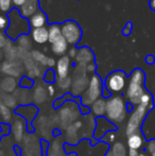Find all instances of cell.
I'll list each match as a JSON object with an SVG mask.
<instances>
[{
  "label": "cell",
  "instance_id": "7402d4cb",
  "mask_svg": "<svg viewBox=\"0 0 155 156\" xmlns=\"http://www.w3.org/2000/svg\"><path fill=\"white\" fill-rule=\"evenodd\" d=\"M89 108H90V114L95 117H103V116H105L106 113V99H98L96 102L93 103V105Z\"/></svg>",
  "mask_w": 155,
  "mask_h": 156
},
{
  "label": "cell",
  "instance_id": "d590c367",
  "mask_svg": "<svg viewBox=\"0 0 155 156\" xmlns=\"http://www.w3.org/2000/svg\"><path fill=\"white\" fill-rule=\"evenodd\" d=\"M9 26H10V18H9V16L0 13V32L5 33Z\"/></svg>",
  "mask_w": 155,
  "mask_h": 156
},
{
  "label": "cell",
  "instance_id": "f5cc1de1",
  "mask_svg": "<svg viewBox=\"0 0 155 156\" xmlns=\"http://www.w3.org/2000/svg\"><path fill=\"white\" fill-rule=\"evenodd\" d=\"M138 156H148L147 154H146V153H139V155Z\"/></svg>",
  "mask_w": 155,
  "mask_h": 156
},
{
  "label": "cell",
  "instance_id": "f546056e",
  "mask_svg": "<svg viewBox=\"0 0 155 156\" xmlns=\"http://www.w3.org/2000/svg\"><path fill=\"white\" fill-rule=\"evenodd\" d=\"M1 88L5 94H10V93L15 91V88H16V82H15L14 78L8 76V78L4 79L3 82H2V84H1Z\"/></svg>",
  "mask_w": 155,
  "mask_h": 156
},
{
  "label": "cell",
  "instance_id": "e0dca14e",
  "mask_svg": "<svg viewBox=\"0 0 155 156\" xmlns=\"http://www.w3.org/2000/svg\"><path fill=\"white\" fill-rule=\"evenodd\" d=\"M38 10H39L38 0H26L25 4L20 9H18L21 16L27 19H29L31 16H33Z\"/></svg>",
  "mask_w": 155,
  "mask_h": 156
},
{
  "label": "cell",
  "instance_id": "ab89813d",
  "mask_svg": "<svg viewBox=\"0 0 155 156\" xmlns=\"http://www.w3.org/2000/svg\"><path fill=\"white\" fill-rule=\"evenodd\" d=\"M33 58L36 61V62H38L39 64H41V65H46L47 66V62H48V58L46 55H44L43 53H41V52H33Z\"/></svg>",
  "mask_w": 155,
  "mask_h": 156
},
{
  "label": "cell",
  "instance_id": "277c9868",
  "mask_svg": "<svg viewBox=\"0 0 155 156\" xmlns=\"http://www.w3.org/2000/svg\"><path fill=\"white\" fill-rule=\"evenodd\" d=\"M58 115L60 118V129L62 131H65L69 125L80 119L81 115H82L81 105H79L77 101L72 100V99L67 100L58 108Z\"/></svg>",
  "mask_w": 155,
  "mask_h": 156
},
{
  "label": "cell",
  "instance_id": "7bdbcfd3",
  "mask_svg": "<svg viewBox=\"0 0 155 156\" xmlns=\"http://www.w3.org/2000/svg\"><path fill=\"white\" fill-rule=\"evenodd\" d=\"M47 93H48V96L51 98V97H53V96H55V93H56V90H55V87L53 86L52 84H48L47 85Z\"/></svg>",
  "mask_w": 155,
  "mask_h": 156
},
{
  "label": "cell",
  "instance_id": "60d3db41",
  "mask_svg": "<svg viewBox=\"0 0 155 156\" xmlns=\"http://www.w3.org/2000/svg\"><path fill=\"white\" fill-rule=\"evenodd\" d=\"M132 31H133L132 21H128V23H126V25L124 26V28L122 29V34H123L124 36H129V35H131Z\"/></svg>",
  "mask_w": 155,
  "mask_h": 156
},
{
  "label": "cell",
  "instance_id": "db71d44e",
  "mask_svg": "<svg viewBox=\"0 0 155 156\" xmlns=\"http://www.w3.org/2000/svg\"><path fill=\"white\" fill-rule=\"evenodd\" d=\"M69 156H75V155H73V154H70V155H69Z\"/></svg>",
  "mask_w": 155,
  "mask_h": 156
},
{
  "label": "cell",
  "instance_id": "8d00e7d4",
  "mask_svg": "<svg viewBox=\"0 0 155 156\" xmlns=\"http://www.w3.org/2000/svg\"><path fill=\"white\" fill-rule=\"evenodd\" d=\"M19 85H20L21 88H26V89H30L34 86V80L31 78H29L28 76H23L19 82Z\"/></svg>",
  "mask_w": 155,
  "mask_h": 156
},
{
  "label": "cell",
  "instance_id": "6da1fadb",
  "mask_svg": "<svg viewBox=\"0 0 155 156\" xmlns=\"http://www.w3.org/2000/svg\"><path fill=\"white\" fill-rule=\"evenodd\" d=\"M145 82L146 74L143 70L140 68H135L129 76L126 85L125 98L129 104L133 105L134 107L139 105L141 98L147 91V89L145 88Z\"/></svg>",
  "mask_w": 155,
  "mask_h": 156
},
{
  "label": "cell",
  "instance_id": "ffe728a7",
  "mask_svg": "<svg viewBox=\"0 0 155 156\" xmlns=\"http://www.w3.org/2000/svg\"><path fill=\"white\" fill-rule=\"evenodd\" d=\"M76 61L79 65H88V64L93 62V53L87 47H82L77 52L76 55Z\"/></svg>",
  "mask_w": 155,
  "mask_h": 156
},
{
  "label": "cell",
  "instance_id": "f1b7e54d",
  "mask_svg": "<svg viewBox=\"0 0 155 156\" xmlns=\"http://www.w3.org/2000/svg\"><path fill=\"white\" fill-rule=\"evenodd\" d=\"M0 117L1 119L3 120L4 123L8 124L9 122L13 121V113H12V109L9 108L8 106L3 104V103L0 102Z\"/></svg>",
  "mask_w": 155,
  "mask_h": 156
},
{
  "label": "cell",
  "instance_id": "4dcf8cb0",
  "mask_svg": "<svg viewBox=\"0 0 155 156\" xmlns=\"http://www.w3.org/2000/svg\"><path fill=\"white\" fill-rule=\"evenodd\" d=\"M2 72L8 74V76H11L13 78V76H18L20 74L21 70L17 66L13 65V64L4 63L3 66H2Z\"/></svg>",
  "mask_w": 155,
  "mask_h": 156
},
{
  "label": "cell",
  "instance_id": "52a82bcc",
  "mask_svg": "<svg viewBox=\"0 0 155 156\" xmlns=\"http://www.w3.org/2000/svg\"><path fill=\"white\" fill-rule=\"evenodd\" d=\"M20 156H43L41 140L35 134H26L20 142Z\"/></svg>",
  "mask_w": 155,
  "mask_h": 156
},
{
  "label": "cell",
  "instance_id": "7a4b0ae2",
  "mask_svg": "<svg viewBox=\"0 0 155 156\" xmlns=\"http://www.w3.org/2000/svg\"><path fill=\"white\" fill-rule=\"evenodd\" d=\"M128 112V104L121 96H112L106 100L105 118L113 124L122 123L126 118Z\"/></svg>",
  "mask_w": 155,
  "mask_h": 156
},
{
  "label": "cell",
  "instance_id": "1f68e13d",
  "mask_svg": "<svg viewBox=\"0 0 155 156\" xmlns=\"http://www.w3.org/2000/svg\"><path fill=\"white\" fill-rule=\"evenodd\" d=\"M56 84H58V88L63 91H68L69 89L71 88V84H72V80H71L70 76H67V78L64 79H60V78H56Z\"/></svg>",
  "mask_w": 155,
  "mask_h": 156
},
{
  "label": "cell",
  "instance_id": "bcb514c9",
  "mask_svg": "<svg viewBox=\"0 0 155 156\" xmlns=\"http://www.w3.org/2000/svg\"><path fill=\"white\" fill-rule=\"evenodd\" d=\"M145 61H146V63H147V64L152 65V64L155 63V58H154V55H152V54H148V55L146 56Z\"/></svg>",
  "mask_w": 155,
  "mask_h": 156
},
{
  "label": "cell",
  "instance_id": "74e56055",
  "mask_svg": "<svg viewBox=\"0 0 155 156\" xmlns=\"http://www.w3.org/2000/svg\"><path fill=\"white\" fill-rule=\"evenodd\" d=\"M44 80H45V82L49 83V84L54 83L56 81V72H54V70H52L51 68H50V69H48L47 71L45 72Z\"/></svg>",
  "mask_w": 155,
  "mask_h": 156
},
{
  "label": "cell",
  "instance_id": "44dd1931",
  "mask_svg": "<svg viewBox=\"0 0 155 156\" xmlns=\"http://www.w3.org/2000/svg\"><path fill=\"white\" fill-rule=\"evenodd\" d=\"M32 38L35 43L39 45H44L47 41H49V30L47 27L38 28V29H32L31 30Z\"/></svg>",
  "mask_w": 155,
  "mask_h": 156
},
{
  "label": "cell",
  "instance_id": "7dc6e473",
  "mask_svg": "<svg viewBox=\"0 0 155 156\" xmlns=\"http://www.w3.org/2000/svg\"><path fill=\"white\" fill-rule=\"evenodd\" d=\"M56 65V63H55V61L53 60V58H48V62H47V66H49L50 68H52L53 66H55Z\"/></svg>",
  "mask_w": 155,
  "mask_h": 156
},
{
  "label": "cell",
  "instance_id": "d6a6232c",
  "mask_svg": "<svg viewBox=\"0 0 155 156\" xmlns=\"http://www.w3.org/2000/svg\"><path fill=\"white\" fill-rule=\"evenodd\" d=\"M113 156H126V149L122 142H115L111 149Z\"/></svg>",
  "mask_w": 155,
  "mask_h": 156
},
{
  "label": "cell",
  "instance_id": "3957f363",
  "mask_svg": "<svg viewBox=\"0 0 155 156\" xmlns=\"http://www.w3.org/2000/svg\"><path fill=\"white\" fill-rule=\"evenodd\" d=\"M10 26L5 31V35L12 41H16L20 35H27L31 32L29 19L23 18L17 9H13L8 14Z\"/></svg>",
  "mask_w": 155,
  "mask_h": 156
},
{
  "label": "cell",
  "instance_id": "603a6c76",
  "mask_svg": "<svg viewBox=\"0 0 155 156\" xmlns=\"http://www.w3.org/2000/svg\"><path fill=\"white\" fill-rule=\"evenodd\" d=\"M143 142H145V138L140 132H136V133L128 136V147L130 150L138 151L139 149L143 148Z\"/></svg>",
  "mask_w": 155,
  "mask_h": 156
},
{
  "label": "cell",
  "instance_id": "8fae6325",
  "mask_svg": "<svg viewBox=\"0 0 155 156\" xmlns=\"http://www.w3.org/2000/svg\"><path fill=\"white\" fill-rule=\"evenodd\" d=\"M33 129L36 133L41 137L43 140H49L54 135V129L49 123V118L44 115H37L35 120L33 121Z\"/></svg>",
  "mask_w": 155,
  "mask_h": 156
},
{
  "label": "cell",
  "instance_id": "b9f144b4",
  "mask_svg": "<svg viewBox=\"0 0 155 156\" xmlns=\"http://www.w3.org/2000/svg\"><path fill=\"white\" fill-rule=\"evenodd\" d=\"M147 150L152 156H155V140H151V141L148 144Z\"/></svg>",
  "mask_w": 155,
  "mask_h": 156
},
{
  "label": "cell",
  "instance_id": "7c38bea8",
  "mask_svg": "<svg viewBox=\"0 0 155 156\" xmlns=\"http://www.w3.org/2000/svg\"><path fill=\"white\" fill-rule=\"evenodd\" d=\"M86 72V70H84V71L77 70V76L72 80V84H71L70 88L71 97H73V98L81 97L88 87L89 79H87Z\"/></svg>",
  "mask_w": 155,
  "mask_h": 156
},
{
  "label": "cell",
  "instance_id": "d4e9b609",
  "mask_svg": "<svg viewBox=\"0 0 155 156\" xmlns=\"http://www.w3.org/2000/svg\"><path fill=\"white\" fill-rule=\"evenodd\" d=\"M14 97L16 98L17 102H18V105H21V106H26V105H30L33 103L32 94H30L29 89L20 88L19 90H17L16 93H15Z\"/></svg>",
  "mask_w": 155,
  "mask_h": 156
},
{
  "label": "cell",
  "instance_id": "8992f818",
  "mask_svg": "<svg viewBox=\"0 0 155 156\" xmlns=\"http://www.w3.org/2000/svg\"><path fill=\"white\" fill-rule=\"evenodd\" d=\"M128 80L129 78L125 72L122 70H115L105 78L103 87L112 94H120L126 88Z\"/></svg>",
  "mask_w": 155,
  "mask_h": 156
},
{
  "label": "cell",
  "instance_id": "2e32d148",
  "mask_svg": "<svg viewBox=\"0 0 155 156\" xmlns=\"http://www.w3.org/2000/svg\"><path fill=\"white\" fill-rule=\"evenodd\" d=\"M47 156H65L64 139L62 136H55L48 144Z\"/></svg>",
  "mask_w": 155,
  "mask_h": 156
},
{
  "label": "cell",
  "instance_id": "816d5d0a",
  "mask_svg": "<svg viewBox=\"0 0 155 156\" xmlns=\"http://www.w3.org/2000/svg\"><path fill=\"white\" fill-rule=\"evenodd\" d=\"M104 156H113L112 152H111V150L106 151V152H105V155H104Z\"/></svg>",
  "mask_w": 155,
  "mask_h": 156
},
{
  "label": "cell",
  "instance_id": "30bf717a",
  "mask_svg": "<svg viewBox=\"0 0 155 156\" xmlns=\"http://www.w3.org/2000/svg\"><path fill=\"white\" fill-rule=\"evenodd\" d=\"M83 124L84 121L79 119L64 131V140L68 146H76L82 139Z\"/></svg>",
  "mask_w": 155,
  "mask_h": 156
},
{
  "label": "cell",
  "instance_id": "ba28073f",
  "mask_svg": "<svg viewBox=\"0 0 155 156\" xmlns=\"http://www.w3.org/2000/svg\"><path fill=\"white\" fill-rule=\"evenodd\" d=\"M149 111H150L149 107L143 106L141 104L134 107V109H133L130 115V118H129L128 123H126V127H125L126 135L130 136L132 134L136 133V132H139V129H140L141 124H143V119L146 118V116H147Z\"/></svg>",
  "mask_w": 155,
  "mask_h": 156
},
{
  "label": "cell",
  "instance_id": "83f0119b",
  "mask_svg": "<svg viewBox=\"0 0 155 156\" xmlns=\"http://www.w3.org/2000/svg\"><path fill=\"white\" fill-rule=\"evenodd\" d=\"M0 102L3 103L5 106H8L11 109H16L19 106L16 98L11 94H4L0 97Z\"/></svg>",
  "mask_w": 155,
  "mask_h": 156
},
{
  "label": "cell",
  "instance_id": "cb8c5ba5",
  "mask_svg": "<svg viewBox=\"0 0 155 156\" xmlns=\"http://www.w3.org/2000/svg\"><path fill=\"white\" fill-rule=\"evenodd\" d=\"M48 93L47 88H45L41 85H38L34 88L33 94H32V100H33L34 105H41L47 101L48 99Z\"/></svg>",
  "mask_w": 155,
  "mask_h": 156
},
{
  "label": "cell",
  "instance_id": "ac0fdd59",
  "mask_svg": "<svg viewBox=\"0 0 155 156\" xmlns=\"http://www.w3.org/2000/svg\"><path fill=\"white\" fill-rule=\"evenodd\" d=\"M29 23H30V27H31V30L47 27L48 17H47V15H46V13L39 9L33 16H31L29 18Z\"/></svg>",
  "mask_w": 155,
  "mask_h": 156
},
{
  "label": "cell",
  "instance_id": "681fc988",
  "mask_svg": "<svg viewBox=\"0 0 155 156\" xmlns=\"http://www.w3.org/2000/svg\"><path fill=\"white\" fill-rule=\"evenodd\" d=\"M139 153L137 150H130L129 149V156H138Z\"/></svg>",
  "mask_w": 155,
  "mask_h": 156
},
{
  "label": "cell",
  "instance_id": "f6af8a7d",
  "mask_svg": "<svg viewBox=\"0 0 155 156\" xmlns=\"http://www.w3.org/2000/svg\"><path fill=\"white\" fill-rule=\"evenodd\" d=\"M86 71L88 72V73H95L96 71V64L95 63H90L88 64V65H86Z\"/></svg>",
  "mask_w": 155,
  "mask_h": 156
},
{
  "label": "cell",
  "instance_id": "f907efd6",
  "mask_svg": "<svg viewBox=\"0 0 155 156\" xmlns=\"http://www.w3.org/2000/svg\"><path fill=\"white\" fill-rule=\"evenodd\" d=\"M149 6L152 11L155 12V0H149Z\"/></svg>",
  "mask_w": 155,
  "mask_h": 156
},
{
  "label": "cell",
  "instance_id": "c3c4849f",
  "mask_svg": "<svg viewBox=\"0 0 155 156\" xmlns=\"http://www.w3.org/2000/svg\"><path fill=\"white\" fill-rule=\"evenodd\" d=\"M77 52L78 50L76 49V48H72V49H70V51H69V58H76V55H77Z\"/></svg>",
  "mask_w": 155,
  "mask_h": 156
},
{
  "label": "cell",
  "instance_id": "f35d334b",
  "mask_svg": "<svg viewBox=\"0 0 155 156\" xmlns=\"http://www.w3.org/2000/svg\"><path fill=\"white\" fill-rule=\"evenodd\" d=\"M101 140L106 144H112V142H115V140H116V132L115 131L108 132V133L105 134V136H104Z\"/></svg>",
  "mask_w": 155,
  "mask_h": 156
},
{
  "label": "cell",
  "instance_id": "ee69618b",
  "mask_svg": "<svg viewBox=\"0 0 155 156\" xmlns=\"http://www.w3.org/2000/svg\"><path fill=\"white\" fill-rule=\"evenodd\" d=\"M12 2H13V6H14V9H20L21 6L25 4V2H26V0H12Z\"/></svg>",
  "mask_w": 155,
  "mask_h": 156
},
{
  "label": "cell",
  "instance_id": "5b68a950",
  "mask_svg": "<svg viewBox=\"0 0 155 156\" xmlns=\"http://www.w3.org/2000/svg\"><path fill=\"white\" fill-rule=\"evenodd\" d=\"M102 91H103V82L98 74H91L89 79V84L84 94L80 97L81 105L82 106L90 107L93 102L98 99L102 98Z\"/></svg>",
  "mask_w": 155,
  "mask_h": 156
},
{
  "label": "cell",
  "instance_id": "4316f807",
  "mask_svg": "<svg viewBox=\"0 0 155 156\" xmlns=\"http://www.w3.org/2000/svg\"><path fill=\"white\" fill-rule=\"evenodd\" d=\"M48 30H49V43H54L56 39L61 38L63 36L62 28H61V25H58V23H51V25H49Z\"/></svg>",
  "mask_w": 155,
  "mask_h": 156
},
{
  "label": "cell",
  "instance_id": "5bb4252c",
  "mask_svg": "<svg viewBox=\"0 0 155 156\" xmlns=\"http://www.w3.org/2000/svg\"><path fill=\"white\" fill-rule=\"evenodd\" d=\"M15 113H16V115L23 117V119L27 121L28 129H29L30 132L34 131L33 120H35V118L37 117V113H38V109H37V107H36V105L30 104V105H26V106L19 105V106L15 109Z\"/></svg>",
  "mask_w": 155,
  "mask_h": 156
},
{
  "label": "cell",
  "instance_id": "4fadbf2b",
  "mask_svg": "<svg viewBox=\"0 0 155 156\" xmlns=\"http://www.w3.org/2000/svg\"><path fill=\"white\" fill-rule=\"evenodd\" d=\"M28 129L27 121L23 117L15 115L11 124V134L16 144H20L26 136V129Z\"/></svg>",
  "mask_w": 155,
  "mask_h": 156
},
{
  "label": "cell",
  "instance_id": "484cf974",
  "mask_svg": "<svg viewBox=\"0 0 155 156\" xmlns=\"http://www.w3.org/2000/svg\"><path fill=\"white\" fill-rule=\"evenodd\" d=\"M51 45H52V51H53L56 55L64 56V54L66 53L67 49H68V44H67V41H65V38L63 36L61 37V38L56 39Z\"/></svg>",
  "mask_w": 155,
  "mask_h": 156
},
{
  "label": "cell",
  "instance_id": "9a60e30c",
  "mask_svg": "<svg viewBox=\"0 0 155 156\" xmlns=\"http://www.w3.org/2000/svg\"><path fill=\"white\" fill-rule=\"evenodd\" d=\"M115 129H116V125L110 122L106 118L99 117L96 119V129L93 133V138L100 140L105 136L106 133L111 131H115Z\"/></svg>",
  "mask_w": 155,
  "mask_h": 156
},
{
  "label": "cell",
  "instance_id": "e575fe53",
  "mask_svg": "<svg viewBox=\"0 0 155 156\" xmlns=\"http://www.w3.org/2000/svg\"><path fill=\"white\" fill-rule=\"evenodd\" d=\"M139 104L143 105V106H147L149 107L150 109L153 107V97H152V94L149 93V91H146V94L143 96V98H141L140 100V103Z\"/></svg>",
  "mask_w": 155,
  "mask_h": 156
},
{
  "label": "cell",
  "instance_id": "836d02e7",
  "mask_svg": "<svg viewBox=\"0 0 155 156\" xmlns=\"http://www.w3.org/2000/svg\"><path fill=\"white\" fill-rule=\"evenodd\" d=\"M14 9L12 0H0V13L8 15Z\"/></svg>",
  "mask_w": 155,
  "mask_h": 156
},
{
  "label": "cell",
  "instance_id": "d6986e66",
  "mask_svg": "<svg viewBox=\"0 0 155 156\" xmlns=\"http://www.w3.org/2000/svg\"><path fill=\"white\" fill-rule=\"evenodd\" d=\"M69 68H70V58L66 55L62 56L56 62V78H67L69 73Z\"/></svg>",
  "mask_w": 155,
  "mask_h": 156
},
{
  "label": "cell",
  "instance_id": "9c48e42d",
  "mask_svg": "<svg viewBox=\"0 0 155 156\" xmlns=\"http://www.w3.org/2000/svg\"><path fill=\"white\" fill-rule=\"evenodd\" d=\"M62 35L67 41V44L77 46L82 38V29L76 20H66L61 25Z\"/></svg>",
  "mask_w": 155,
  "mask_h": 156
}]
</instances>
